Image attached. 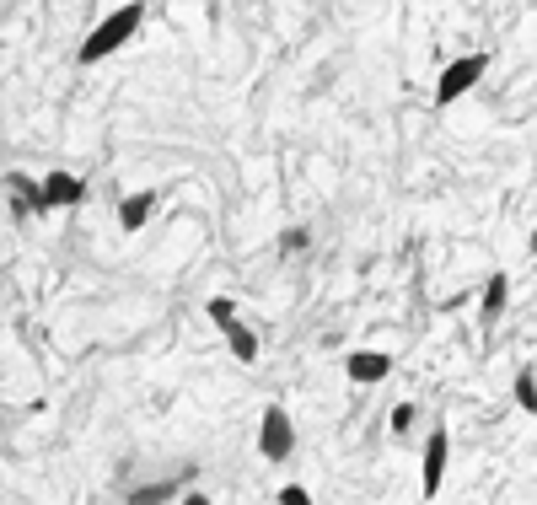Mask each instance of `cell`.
<instances>
[{
	"mask_svg": "<svg viewBox=\"0 0 537 505\" xmlns=\"http://www.w3.org/2000/svg\"><path fill=\"white\" fill-rule=\"evenodd\" d=\"M140 17H145V6H140V0H129V6H119V11H113V17H103V22L92 27V33L81 38L76 60H81V65H97V60H108V54H119L124 43L135 38Z\"/></svg>",
	"mask_w": 537,
	"mask_h": 505,
	"instance_id": "6da1fadb",
	"label": "cell"
},
{
	"mask_svg": "<svg viewBox=\"0 0 537 505\" xmlns=\"http://www.w3.org/2000/svg\"><path fill=\"white\" fill-rule=\"evenodd\" d=\"M484 70H489V54H457V60L441 70V81H435V103L452 108L457 97H468L473 86L484 81Z\"/></svg>",
	"mask_w": 537,
	"mask_h": 505,
	"instance_id": "7a4b0ae2",
	"label": "cell"
},
{
	"mask_svg": "<svg viewBox=\"0 0 537 505\" xmlns=\"http://www.w3.org/2000/svg\"><path fill=\"white\" fill-rule=\"evenodd\" d=\"M258 452H264L269 463H285V457L296 452V425H290V414L280 403H269L264 420H258Z\"/></svg>",
	"mask_w": 537,
	"mask_h": 505,
	"instance_id": "3957f363",
	"label": "cell"
},
{
	"mask_svg": "<svg viewBox=\"0 0 537 505\" xmlns=\"http://www.w3.org/2000/svg\"><path fill=\"white\" fill-rule=\"evenodd\" d=\"M446 452H452V436H446L441 425L430 430V446H425V463H419V489H425V500L441 495V479H446Z\"/></svg>",
	"mask_w": 537,
	"mask_h": 505,
	"instance_id": "277c9868",
	"label": "cell"
},
{
	"mask_svg": "<svg viewBox=\"0 0 537 505\" xmlns=\"http://www.w3.org/2000/svg\"><path fill=\"white\" fill-rule=\"evenodd\" d=\"M344 377H350L355 387L387 382V377H393V355H382V350H350V355H344Z\"/></svg>",
	"mask_w": 537,
	"mask_h": 505,
	"instance_id": "5b68a950",
	"label": "cell"
},
{
	"mask_svg": "<svg viewBox=\"0 0 537 505\" xmlns=\"http://www.w3.org/2000/svg\"><path fill=\"white\" fill-rule=\"evenodd\" d=\"M6 189H11V199H17V215H43V210H54L49 194H43V183H33L27 172H11Z\"/></svg>",
	"mask_w": 537,
	"mask_h": 505,
	"instance_id": "8992f818",
	"label": "cell"
},
{
	"mask_svg": "<svg viewBox=\"0 0 537 505\" xmlns=\"http://www.w3.org/2000/svg\"><path fill=\"white\" fill-rule=\"evenodd\" d=\"M43 194H49V205H81L86 183L76 172H49V178H43Z\"/></svg>",
	"mask_w": 537,
	"mask_h": 505,
	"instance_id": "52a82bcc",
	"label": "cell"
},
{
	"mask_svg": "<svg viewBox=\"0 0 537 505\" xmlns=\"http://www.w3.org/2000/svg\"><path fill=\"white\" fill-rule=\"evenodd\" d=\"M151 210H156V194H151V189L129 194L124 205H119V226H124V232H140V226L151 221Z\"/></svg>",
	"mask_w": 537,
	"mask_h": 505,
	"instance_id": "ba28073f",
	"label": "cell"
},
{
	"mask_svg": "<svg viewBox=\"0 0 537 505\" xmlns=\"http://www.w3.org/2000/svg\"><path fill=\"white\" fill-rule=\"evenodd\" d=\"M505 296H511V280H505V274H495V280L484 285V323H495V317L505 312Z\"/></svg>",
	"mask_w": 537,
	"mask_h": 505,
	"instance_id": "9c48e42d",
	"label": "cell"
},
{
	"mask_svg": "<svg viewBox=\"0 0 537 505\" xmlns=\"http://www.w3.org/2000/svg\"><path fill=\"white\" fill-rule=\"evenodd\" d=\"M226 344H231V355H237V360H258V334H253V328L231 323L226 328Z\"/></svg>",
	"mask_w": 537,
	"mask_h": 505,
	"instance_id": "30bf717a",
	"label": "cell"
},
{
	"mask_svg": "<svg viewBox=\"0 0 537 505\" xmlns=\"http://www.w3.org/2000/svg\"><path fill=\"white\" fill-rule=\"evenodd\" d=\"M205 312H210V323L221 328V334H226L231 323H237V301H231V296H210V301H205Z\"/></svg>",
	"mask_w": 537,
	"mask_h": 505,
	"instance_id": "8fae6325",
	"label": "cell"
},
{
	"mask_svg": "<svg viewBox=\"0 0 537 505\" xmlns=\"http://www.w3.org/2000/svg\"><path fill=\"white\" fill-rule=\"evenodd\" d=\"M516 403H521V414H537V377H532V371H521V377H516Z\"/></svg>",
	"mask_w": 537,
	"mask_h": 505,
	"instance_id": "7c38bea8",
	"label": "cell"
},
{
	"mask_svg": "<svg viewBox=\"0 0 537 505\" xmlns=\"http://www.w3.org/2000/svg\"><path fill=\"white\" fill-rule=\"evenodd\" d=\"M312 495H307V489H301V484H290V489H280V505H307Z\"/></svg>",
	"mask_w": 537,
	"mask_h": 505,
	"instance_id": "4fadbf2b",
	"label": "cell"
},
{
	"mask_svg": "<svg viewBox=\"0 0 537 505\" xmlns=\"http://www.w3.org/2000/svg\"><path fill=\"white\" fill-rule=\"evenodd\" d=\"M414 425V403H403V409L393 414V430H409Z\"/></svg>",
	"mask_w": 537,
	"mask_h": 505,
	"instance_id": "5bb4252c",
	"label": "cell"
},
{
	"mask_svg": "<svg viewBox=\"0 0 537 505\" xmlns=\"http://www.w3.org/2000/svg\"><path fill=\"white\" fill-rule=\"evenodd\" d=\"M140 6H151V0H140Z\"/></svg>",
	"mask_w": 537,
	"mask_h": 505,
	"instance_id": "9a60e30c",
	"label": "cell"
}]
</instances>
